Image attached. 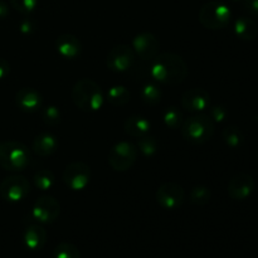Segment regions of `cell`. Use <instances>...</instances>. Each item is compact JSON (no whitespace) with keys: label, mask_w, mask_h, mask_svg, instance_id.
<instances>
[{"label":"cell","mask_w":258,"mask_h":258,"mask_svg":"<svg viewBox=\"0 0 258 258\" xmlns=\"http://www.w3.org/2000/svg\"><path fill=\"white\" fill-rule=\"evenodd\" d=\"M9 2L17 12L24 15L33 13L38 7V0H9Z\"/></svg>","instance_id":"cell-30"},{"label":"cell","mask_w":258,"mask_h":258,"mask_svg":"<svg viewBox=\"0 0 258 258\" xmlns=\"http://www.w3.org/2000/svg\"><path fill=\"white\" fill-rule=\"evenodd\" d=\"M159 40L153 33L144 32L133 39V49L143 59H153L158 55Z\"/></svg>","instance_id":"cell-13"},{"label":"cell","mask_w":258,"mask_h":258,"mask_svg":"<svg viewBox=\"0 0 258 258\" xmlns=\"http://www.w3.org/2000/svg\"><path fill=\"white\" fill-rule=\"evenodd\" d=\"M228 116V111L224 106H213L209 111V117L213 120V122H223Z\"/></svg>","instance_id":"cell-31"},{"label":"cell","mask_w":258,"mask_h":258,"mask_svg":"<svg viewBox=\"0 0 258 258\" xmlns=\"http://www.w3.org/2000/svg\"><path fill=\"white\" fill-rule=\"evenodd\" d=\"M91 179V169L87 164L75 161L71 163L63 171V181L70 189L75 191L83 190Z\"/></svg>","instance_id":"cell-9"},{"label":"cell","mask_w":258,"mask_h":258,"mask_svg":"<svg viewBox=\"0 0 258 258\" xmlns=\"http://www.w3.org/2000/svg\"><path fill=\"white\" fill-rule=\"evenodd\" d=\"M233 2H242V0H233Z\"/></svg>","instance_id":"cell-37"},{"label":"cell","mask_w":258,"mask_h":258,"mask_svg":"<svg viewBox=\"0 0 258 258\" xmlns=\"http://www.w3.org/2000/svg\"><path fill=\"white\" fill-rule=\"evenodd\" d=\"M140 96L143 102H145L146 105L155 106L161 101V96H163V93H161V91L159 90L158 86L153 85V83H148V85H145L143 88H141Z\"/></svg>","instance_id":"cell-23"},{"label":"cell","mask_w":258,"mask_h":258,"mask_svg":"<svg viewBox=\"0 0 258 258\" xmlns=\"http://www.w3.org/2000/svg\"><path fill=\"white\" fill-rule=\"evenodd\" d=\"M136 148L145 156H151L158 150V140L154 136L146 134V135L141 136V138H138V146Z\"/></svg>","instance_id":"cell-27"},{"label":"cell","mask_w":258,"mask_h":258,"mask_svg":"<svg viewBox=\"0 0 258 258\" xmlns=\"http://www.w3.org/2000/svg\"><path fill=\"white\" fill-rule=\"evenodd\" d=\"M156 202L164 209H176L183 204L185 199V190L178 183L166 181L161 184L155 194Z\"/></svg>","instance_id":"cell-8"},{"label":"cell","mask_w":258,"mask_h":258,"mask_svg":"<svg viewBox=\"0 0 258 258\" xmlns=\"http://www.w3.org/2000/svg\"><path fill=\"white\" fill-rule=\"evenodd\" d=\"M15 103L24 112L33 113L42 108L43 97L34 88L23 87L15 93Z\"/></svg>","instance_id":"cell-14"},{"label":"cell","mask_w":258,"mask_h":258,"mask_svg":"<svg viewBox=\"0 0 258 258\" xmlns=\"http://www.w3.org/2000/svg\"><path fill=\"white\" fill-rule=\"evenodd\" d=\"M244 7L251 14L258 15V0H243Z\"/></svg>","instance_id":"cell-34"},{"label":"cell","mask_w":258,"mask_h":258,"mask_svg":"<svg viewBox=\"0 0 258 258\" xmlns=\"http://www.w3.org/2000/svg\"><path fill=\"white\" fill-rule=\"evenodd\" d=\"M58 149V140L49 133H42L33 140V150L39 156H49Z\"/></svg>","instance_id":"cell-18"},{"label":"cell","mask_w":258,"mask_h":258,"mask_svg":"<svg viewBox=\"0 0 258 258\" xmlns=\"http://www.w3.org/2000/svg\"><path fill=\"white\" fill-rule=\"evenodd\" d=\"M54 258H81L80 251L72 243L62 242L54 248Z\"/></svg>","instance_id":"cell-29"},{"label":"cell","mask_w":258,"mask_h":258,"mask_svg":"<svg viewBox=\"0 0 258 258\" xmlns=\"http://www.w3.org/2000/svg\"><path fill=\"white\" fill-rule=\"evenodd\" d=\"M30 184L24 176L12 175L0 183V197L10 203L23 201L29 194Z\"/></svg>","instance_id":"cell-7"},{"label":"cell","mask_w":258,"mask_h":258,"mask_svg":"<svg viewBox=\"0 0 258 258\" xmlns=\"http://www.w3.org/2000/svg\"><path fill=\"white\" fill-rule=\"evenodd\" d=\"M232 12L224 3L208 2L201 8L199 22L204 28L211 30L223 29L229 24Z\"/></svg>","instance_id":"cell-5"},{"label":"cell","mask_w":258,"mask_h":258,"mask_svg":"<svg viewBox=\"0 0 258 258\" xmlns=\"http://www.w3.org/2000/svg\"><path fill=\"white\" fill-rule=\"evenodd\" d=\"M30 154L19 141L8 140L0 144V166L8 171H22L28 166Z\"/></svg>","instance_id":"cell-3"},{"label":"cell","mask_w":258,"mask_h":258,"mask_svg":"<svg viewBox=\"0 0 258 258\" xmlns=\"http://www.w3.org/2000/svg\"><path fill=\"white\" fill-rule=\"evenodd\" d=\"M135 60V52L126 44H118L107 55V67L113 72H125L130 70Z\"/></svg>","instance_id":"cell-11"},{"label":"cell","mask_w":258,"mask_h":258,"mask_svg":"<svg viewBox=\"0 0 258 258\" xmlns=\"http://www.w3.org/2000/svg\"><path fill=\"white\" fill-rule=\"evenodd\" d=\"M37 29V25L33 22L32 19L27 18V19L22 20L19 24V30L23 33V34H32V33L35 32Z\"/></svg>","instance_id":"cell-32"},{"label":"cell","mask_w":258,"mask_h":258,"mask_svg":"<svg viewBox=\"0 0 258 258\" xmlns=\"http://www.w3.org/2000/svg\"><path fill=\"white\" fill-rule=\"evenodd\" d=\"M222 139L229 148L237 149L243 144L244 135L237 126H228L222 131Z\"/></svg>","instance_id":"cell-22"},{"label":"cell","mask_w":258,"mask_h":258,"mask_svg":"<svg viewBox=\"0 0 258 258\" xmlns=\"http://www.w3.org/2000/svg\"><path fill=\"white\" fill-rule=\"evenodd\" d=\"M123 128H125V133L128 134L130 136L141 138V136L146 135L149 133L150 122L145 117H143V116L134 115L126 118L125 123H123Z\"/></svg>","instance_id":"cell-20"},{"label":"cell","mask_w":258,"mask_h":258,"mask_svg":"<svg viewBox=\"0 0 258 258\" xmlns=\"http://www.w3.org/2000/svg\"><path fill=\"white\" fill-rule=\"evenodd\" d=\"M211 190L206 185H196L189 193V202L194 206H206L211 201Z\"/></svg>","instance_id":"cell-25"},{"label":"cell","mask_w":258,"mask_h":258,"mask_svg":"<svg viewBox=\"0 0 258 258\" xmlns=\"http://www.w3.org/2000/svg\"><path fill=\"white\" fill-rule=\"evenodd\" d=\"M23 241L30 251H40L47 243V232L40 224H30L25 228Z\"/></svg>","instance_id":"cell-16"},{"label":"cell","mask_w":258,"mask_h":258,"mask_svg":"<svg viewBox=\"0 0 258 258\" xmlns=\"http://www.w3.org/2000/svg\"><path fill=\"white\" fill-rule=\"evenodd\" d=\"M211 102L209 93L203 88H191L181 96V105L189 112H202Z\"/></svg>","instance_id":"cell-15"},{"label":"cell","mask_w":258,"mask_h":258,"mask_svg":"<svg viewBox=\"0 0 258 258\" xmlns=\"http://www.w3.org/2000/svg\"><path fill=\"white\" fill-rule=\"evenodd\" d=\"M10 72V64L7 59L0 57V80H4Z\"/></svg>","instance_id":"cell-33"},{"label":"cell","mask_w":258,"mask_h":258,"mask_svg":"<svg viewBox=\"0 0 258 258\" xmlns=\"http://www.w3.org/2000/svg\"><path fill=\"white\" fill-rule=\"evenodd\" d=\"M55 48L63 58L75 59L81 53V42L72 34H62L55 40Z\"/></svg>","instance_id":"cell-17"},{"label":"cell","mask_w":258,"mask_h":258,"mask_svg":"<svg viewBox=\"0 0 258 258\" xmlns=\"http://www.w3.org/2000/svg\"><path fill=\"white\" fill-rule=\"evenodd\" d=\"M234 33L244 42H252L258 35V25L253 19L248 17H239L234 22Z\"/></svg>","instance_id":"cell-19"},{"label":"cell","mask_w":258,"mask_h":258,"mask_svg":"<svg viewBox=\"0 0 258 258\" xmlns=\"http://www.w3.org/2000/svg\"><path fill=\"white\" fill-rule=\"evenodd\" d=\"M138 159V148L128 141H120L111 148L108 163L115 171H126L133 168Z\"/></svg>","instance_id":"cell-6"},{"label":"cell","mask_w":258,"mask_h":258,"mask_svg":"<svg viewBox=\"0 0 258 258\" xmlns=\"http://www.w3.org/2000/svg\"><path fill=\"white\" fill-rule=\"evenodd\" d=\"M150 72L158 82L175 86L185 80L188 66L180 55L174 53H161L153 58Z\"/></svg>","instance_id":"cell-1"},{"label":"cell","mask_w":258,"mask_h":258,"mask_svg":"<svg viewBox=\"0 0 258 258\" xmlns=\"http://www.w3.org/2000/svg\"><path fill=\"white\" fill-rule=\"evenodd\" d=\"M254 121H256V123H257V125H258V117L254 118Z\"/></svg>","instance_id":"cell-36"},{"label":"cell","mask_w":258,"mask_h":258,"mask_svg":"<svg viewBox=\"0 0 258 258\" xmlns=\"http://www.w3.org/2000/svg\"><path fill=\"white\" fill-rule=\"evenodd\" d=\"M184 139L193 144H204L214 134V122L208 115H194L186 118L181 125Z\"/></svg>","instance_id":"cell-4"},{"label":"cell","mask_w":258,"mask_h":258,"mask_svg":"<svg viewBox=\"0 0 258 258\" xmlns=\"http://www.w3.org/2000/svg\"><path fill=\"white\" fill-rule=\"evenodd\" d=\"M9 15V8H8V4L3 0H0V19H4Z\"/></svg>","instance_id":"cell-35"},{"label":"cell","mask_w":258,"mask_h":258,"mask_svg":"<svg viewBox=\"0 0 258 258\" xmlns=\"http://www.w3.org/2000/svg\"><path fill=\"white\" fill-rule=\"evenodd\" d=\"M60 206L52 196H42L35 201L32 208V216L39 223H53L59 217Z\"/></svg>","instance_id":"cell-10"},{"label":"cell","mask_w":258,"mask_h":258,"mask_svg":"<svg viewBox=\"0 0 258 258\" xmlns=\"http://www.w3.org/2000/svg\"><path fill=\"white\" fill-rule=\"evenodd\" d=\"M33 181L39 190L45 191L53 188V185L55 184V176L52 171L44 169V170H39L38 173H35Z\"/></svg>","instance_id":"cell-24"},{"label":"cell","mask_w":258,"mask_h":258,"mask_svg":"<svg viewBox=\"0 0 258 258\" xmlns=\"http://www.w3.org/2000/svg\"><path fill=\"white\" fill-rule=\"evenodd\" d=\"M107 101L116 107L125 106L130 101V91L125 86H112L107 91Z\"/></svg>","instance_id":"cell-21"},{"label":"cell","mask_w":258,"mask_h":258,"mask_svg":"<svg viewBox=\"0 0 258 258\" xmlns=\"http://www.w3.org/2000/svg\"><path fill=\"white\" fill-rule=\"evenodd\" d=\"M254 190V180L249 174L238 173L228 184V194L234 201H246Z\"/></svg>","instance_id":"cell-12"},{"label":"cell","mask_w":258,"mask_h":258,"mask_svg":"<svg viewBox=\"0 0 258 258\" xmlns=\"http://www.w3.org/2000/svg\"><path fill=\"white\" fill-rule=\"evenodd\" d=\"M40 117H42L43 122L48 126H55L60 122V111L59 108L55 107V106L49 105L42 107L40 111Z\"/></svg>","instance_id":"cell-28"},{"label":"cell","mask_w":258,"mask_h":258,"mask_svg":"<svg viewBox=\"0 0 258 258\" xmlns=\"http://www.w3.org/2000/svg\"><path fill=\"white\" fill-rule=\"evenodd\" d=\"M163 118L165 125L168 126L169 128H173V130L180 128L181 125H183V113H181V111L176 107L166 108L165 112H164Z\"/></svg>","instance_id":"cell-26"},{"label":"cell","mask_w":258,"mask_h":258,"mask_svg":"<svg viewBox=\"0 0 258 258\" xmlns=\"http://www.w3.org/2000/svg\"><path fill=\"white\" fill-rule=\"evenodd\" d=\"M72 101L76 107L85 112H95L103 105L101 87L90 78L77 81L72 88Z\"/></svg>","instance_id":"cell-2"}]
</instances>
